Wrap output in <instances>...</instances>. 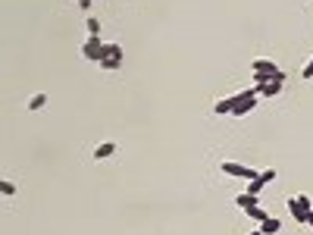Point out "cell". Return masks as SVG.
Here are the masks:
<instances>
[{"instance_id":"1","label":"cell","mask_w":313,"mask_h":235,"mask_svg":"<svg viewBox=\"0 0 313 235\" xmlns=\"http://www.w3.org/2000/svg\"><path fill=\"white\" fill-rule=\"evenodd\" d=\"M251 69H254V85H266V82H285V69H279L273 60H266V57H257L254 63H251Z\"/></svg>"},{"instance_id":"2","label":"cell","mask_w":313,"mask_h":235,"mask_svg":"<svg viewBox=\"0 0 313 235\" xmlns=\"http://www.w3.org/2000/svg\"><path fill=\"white\" fill-rule=\"evenodd\" d=\"M82 57L91 63H100L107 57V41H100V35H88V41L82 44Z\"/></svg>"},{"instance_id":"3","label":"cell","mask_w":313,"mask_h":235,"mask_svg":"<svg viewBox=\"0 0 313 235\" xmlns=\"http://www.w3.org/2000/svg\"><path fill=\"white\" fill-rule=\"evenodd\" d=\"M219 173L235 176V179H244V182H251V179H257V176H260V169H251V166L235 163V160H219Z\"/></svg>"},{"instance_id":"4","label":"cell","mask_w":313,"mask_h":235,"mask_svg":"<svg viewBox=\"0 0 313 235\" xmlns=\"http://www.w3.org/2000/svg\"><path fill=\"white\" fill-rule=\"evenodd\" d=\"M232 110H235V97L232 94L229 97H219L213 103V116H232Z\"/></svg>"},{"instance_id":"5","label":"cell","mask_w":313,"mask_h":235,"mask_svg":"<svg viewBox=\"0 0 313 235\" xmlns=\"http://www.w3.org/2000/svg\"><path fill=\"white\" fill-rule=\"evenodd\" d=\"M254 107H257V97H244V100H238V103H235L232 116H235V119H241V116H248Z\"/></svg>"},{"instance_id":"6","label":"cell","mask_w":313,"mask_h":235,"mask_svg":"<svg viewBox=\"0 0 313 235\" xmlns=\"http://www.w3.org/2000/svg\"><path fill=\"white\" fill-rule=\"evenodd\" d=\"M116 141H100L97 147H94V160H107V157H113L116 154Z\"/></svg>"},{"instance_id":"7","label":"cell","mask_w":313,"mask_h":235,"mask_svg":"<svg viewBox=\"0 0 313 235\" xmlns=\"http://www.w3.org/2000/svg\"><path fill=\"white\" fill-rule=\"evenodd\" d=\"M288 213L295 217V223H307V217H310V210H304L295 198H288Z\"/></svg>"},{"instance_id":"8","label":"cell","mask_w":313,"mask_h":235,"mask_svg":"<svg viewBox=\"0 0 313 235\" xmlns=\"http://www.w3.org/2000/svg\"><path fill=\"white\" fill-rule=\"evenodd\" d=\"M260 195H251V191H241V195H235V204L241 207V210H248V207H257Z\"/></svg>"},{"instance_id":"9","label":"cell","mask_w":313,"mask_h":235,"mask_svg":"<svg viewBox=\"0 0 313 235\" xmlns=\"http://www.w3.org/2000/svg\"><path fill=\"white\" fill-rule=\"evenodd\" d=\"M244 217H248V220H254V223H263V220H266L270 213H266V210H263V207H260V204H257V207H248V210H244Z\"/></svg>"},{"instance_id":"10","label":"cell","mask_w":313,"mask_h":235,"mask_svg":"<svg viewBox=\"0 0 313 235\" xmlns=\"http://www.w3.org/2000/svg\"><path fill=\"white\" fill-rule=\"evenodd\" d=\"M257 91L263 94V97H276L282 91V82H266V85H257Z\"/></svg>"},{"instance_id":"11","label":"cell","mask_w":313,"mask_h":235,"mask_svg":"<svg viewBox=\"0 0 313 235\" xmlns=\"http://www.w3.org/2000/svg\"><path fill=\"white\" fill-rule=\"evenodd\" d=\"M279 226H282V223H279L276 217H266L263 223H260V232H263V235H276V232H279Z\"/></svg>"},{"instance_id":"12","label":"cell","mask_w":313,"mask_h":235,"mask_svg":"<svg viewBox=\"0 0 313 235\" xmlns=\"http://www.w3.org/2000/svg\"><path fill=\"white\" fill-rule=\"evenodd\" d=\"M41 107H47V94H32V97H29V110L35 113V110H41Z\"/></svg>"},{"instance_id":"13","label":"cell","mask_w":313,"mask_h":235,"mask_svg":"<svg viewBox=\"0 0 313 235\" xmlns=\"http://www.w3.org/2000/svg\"><path fill=\"white\" fill-rule=\"evenodd\" d=\"M263 188H266V182H263V179H260V176L248 182V191H251V195H260V191H263Z\"/></svg>"},{"instance_id":"14","label":"cell","mask_w":313,"mask_h":235,"mask_svg":"<svg viewBox=\"0 0 313 235\" xmlns=\"http://www.w3.org/2000/svg\"><path fill=\"white\" fill-rule=\"evenodd\" d=\"M107 57H110V60H119V63H122V47H119V44H107Z\"/></svg>"},{"instance_id":"15","label":"cell","mask_w":313,"mask_h":235,"mask_svg":"<svg viewBox=\"0 0 313 235\" xmlns=\"http://www.w3.org/2000/svg\"><path fill=\"white\" fill-rule=\"evenodd\" d=\"M85 25H88V35H100V19L88 16V19H85Z\"/></svg>"},{"instance_id":"16","label":"cell","mask_w":313,"mask_h":235,"mask_svg":"<svg viewBox=\"0 0 313 235\" xmlns=\"http://www.w3.org/2000/svg\"><path fill=\"white\" fill-rule=\"evenodd\" d=\"M97 66H100V69H110V72H113V69H119L122 63H119V60H110V57H103V60H100Z\"/></svg>"},{"instance_id":"17","label":"cell","mask_w":313,"mask_h":235,"mask_svg":"<svg viewBox=\"0 0 313 235\" xmlns=\"http://www.w3.org/2000/svg\"><path fill=\"white\" fill-rule=\"evenodd\" d=\"M295 201L304 207V210H313V198H310V195H295Z\"/></svg>"},{"instance_id":"18","label":"cell","mask_w":313,"mask_h":235,"mask_svg":"<svg viewBox=\"0 0 313 235\" xmlns=\"http://www.w3.org/2000/svg\"><path fill=\"white\" fill-rule=\"evenodd\" d=\"M301 78H313V57L307 60V66L301 69Z\"/></svg>"},{"instance_id":"19","label":"cell","mask_w":313,"mask_h":235,"mask_svg":"<svg viewBox=\"0 0 313 235\" xmlns=\"http://www.w3.org/2000/svg\"><path fill=\"white\" fill-rule=\"evenodd\" d=\"M0 191H4V195H16V185H13V182H0Z\"/></svg>"},{"instance_id":"20","label":"cell","mask_w":313,"mask_h":235,"mask_svg":"<svg viewBox=\"0 0 313 235\" xmlns=\"http://www.w3.org/2000/svg\"><path fill=\"white\" fill-rule=\"evenodd\" d=\"M91 4H94V0H78V10H85V13H88V10H91Z\"/></svg>"},{"instance_id":"21","label":"cell","mask_w":313,"mask_h":235,"mask_svg":"<svg viewBox=\"0 0 313 235\" xmlns=\"http://www.w3.org/2000/svg\"><path fill=\"white\" fill-rule=\"evenodd\" d=\"M248 235H263V232H260V229H254V232H248Z\"/></svg>"},{"instance_id":"22","label":"cell","mask_w":313,"mask_h":235,"mask_svg":"<svg viewBox=\"0 0 313 235\" xmlns=\"http://www.w3.org/2000/svg\"><path fill=\"white\" fill-rule=\"evenodd\" d=\"M307 223H310V226H313V210H310V217H307Z\"/></svg>"},{"instance_id":"23","label":"cell","mask_w":313,"mask_h":235,"mask_svg":"<svg viewBox=\"0 0 313 235\" xmlns=\"http://www.w3.org/2000/svg\"><path fill=\"white\" fill-rule=\"evenodd\" d=\"M310 4H313V0H310Z\"/></svg>"}]
</instances>
